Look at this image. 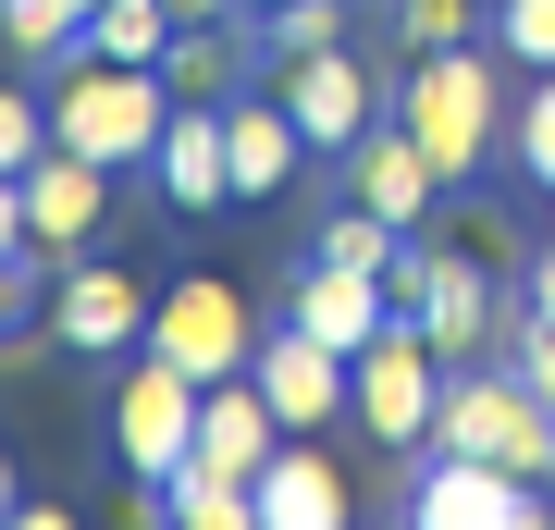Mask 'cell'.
Segmentation results:
<instances>
[{"instance_id":"cell-12","label":"cell","mask_w":555,"mask_h":530,"mask_svg":"<svg viewBox=\"0 0 555 530\" xmlns=\"http://www.w3.org/2000/svg\"><path fill=\"white\" fill-rule=\"evenodd\" d=\"M149 173H160L173 210H235V137H222V99H173Z\"/></svg>"},{"instance_id":"cell-14","label":"cell","mask_w":555,"mask_h":530,"mask_svg":"<svg viewBox=\"0 0 555 530\" xmlns=\"http://www.w3.org/2000/svg\"><path fill=\"white\" fill-rule=\"evenodd\" d=\"M346 173H358V210H383V222H408V235H420V222H433V197H444V173H433V148H420V137H408L396 112H383L371 137L346 148Z\"/></svg>"},{"instance_id":"cell-3","label":"cell","mask_w":555,"mask_h":530,"mask_svg":"<svg viewBox=\"0 0 555 530\" xmlns=\"http://www.w3.org/2000/svg\"><path fill=\"white\" fill-rule=\"evenodd\" d=\"M396 124L420 148H433V173L444 185H481V160H494V124H506V99H494V62H481V38H456V50H420L408 75H396Z\"/></svg>"},{"instance_id":"cell-8","label":"cell","mask_w":555,"mask_h":530,"mask_svg":"<svg viewBox=\"0 0 555 530\" xmlns=\"http://www.w3.org/2000/svg\"><path fill=\"white\" fill-rule=\"evenodd\" d=\"M149 346L173 358V371H198V383L259 371V321H247V296L222 284V272H185L173 296H160V309H149Z\"/></svg>"},{"instance_id":"cell-13","label":"cell","mask_w":555,"mask_h":530,"mask_svg":"<svg viewBox=\"0 0 555 530\" xmlns=\"http://www.w3.org/2000/svg\"><path fill=\"white\" fill-rule=\"evenodd\" d=\"M100 210H112V160H87V148H50L38 173H25V235H38V259H87Z\"/></svg>"},{"instance_id":"cell-25","label":"cell","mask_w":555,"mask_h":530,"mask_svg":"<svg viewBox=\"0 0 555 530\" xmlns=\"http://www.w3.org/2000/svg\"><path fill=\"white\" fill-rule=\"evenodd\" d=\"M321 259H346V272H383V284H396V259H408V222H383V210H346V222H321Z\"/></svg>"},{"instance_id":"cell-26","label":"cell","mask_w":555,"mask_h":530,"mask_svg":"<svg viewBox=\"0 0 555 530\" xmlns=\"http://www.w3.org/2000/svg\"><path fill=\"white\" fill-rule=\"evenodd\" d=\"M506 148H518V173L555 197V75H531V99L506 112Z\"/></svg>"},{"instance_id":"cell-22","label":"cell","mask_w":555,"mask_h":530,"mask_svg":"<svg viewBox=\"0 0 555 530\" xmlns=\"http://www.w3.org/2000/svg\"><path fill=\"white\" fill-rule=\"evenodd\" d=\"M87 13L100 0H0V50H25V62H62L87 38Z\"/></svg>"},{"instance_id":"cell-28","label":"cell","mask_w":555,"mask_h":530,"mask_svg":"<svg viewBox=\"0 0 555 530\" xmlns=\"http://www.w3.org/2000/svg\"><path fill=\"white\" fill-rule=\"evenodd\" d=\"M38 160H50V99L0 87V173H38Z\"/></svg>"},{"instance_id":"cell-31","label":"cell","mask_w":555,"mask_h":530,"mask_svg":"<svg viewBox=\"0 0 555 530\" xmlns=\"http://www.w3.org/2000/svg\"><path fill=\"white\" fill-rule=\"evenodd\" d=\"M518 296H531V309L555 321V247H531V259H518Z\"/></svg>"},{"instance_id":"cell-32","label":"cell","mask_w":555,"mask_h":530,"mask_svg":"<svg viewBox=\"0 0 555 530\" xmlns=\"http://www.w3.org/2000/svg\"><path fill=\"white\" fill-rule=\"evenodd\" d=\"M0 518H13V456H0Z\"/></svg>"},{"instance_id":"cell-5","label":"cell","mask_w":555,"mask_h":530,"mask_svg":"<svg viewBox=\"0 0 555 530\" xmlns=\"http://www.w3.org/2000/svg\"><path fill=\"white\" fill-rule=\"evenodd\" d=\"M433 408H444V346L420 334V309H396L358 346V419H371L383 444H433Z\"/></svg>"},{"instance_id":"cell-15","label":"cell","mask_w":555,"mask_h":530,"mask_svg":"<svg viewBox=\"0 0 555 530\" xmlns=\"http://www.w3.org/2000/svg\"><path fill=\"white\" fill-rule=\"evenodd\" d=\"M284 321H309L321 346H346V358H358L383 321H396V284H383V272H346V259H309L297 296H284Z\"/></svg>"},{"instance_id":"cell-7","label":"cell","mask_w":555,"mask_h":530,"mask_svg":"<svg viewBox=\"0 0 555 530\" xmlns=\"http://www.w3.org/2000/svg\"><path fill=\"white\" fill-rule=\"evenodd\" d=\"M481 272H494V259H469V247H408L396 259V309H420V334L444 346V371H469V358L494 346V321H506Z\"/></svg>"},{"instance_id":"cell-9","label":"cell","mask_w":555,"mask_h":530,"mask_svg":"<svg viewBox=\"0 0 555 530\" xmlns=\"http://www.w3.org/2000/svg\"><path fill=\"white\" fill-rule=\"evenodd\" d=\"M408 518L420 530H543L555 506H543V481H518V469H494V456H420V481H408Z\"/></svg>"},{"instance_id":"cell-1","label":"cell","mask_w":555,"mask_h":530,"mask_svg":"<svg viewBox=\"0 0 555 530\" xmlns=\"http://www.w3.org/2000/svg\"><path fill=\"white\" fill-rule=\"evenodd\" d=\"M160 124H173V75L160 62H100V50H62L50 62V148H87V160H149Z\"/></svg>"},{"instance_id":"cell-33","label":"cell","mask_w":555,"mask_h":530,"mask_svg":"<svg viewBox=\"0 0 555 530\" xmlns=\"http://www.w3.org/2000/svg\"><path fill=\"white\" fill-rule=\"evenodd\" d=\"M247 13H272V0H247Z\"/></svg>"},{"instance_id":"cell-11","label":"cell","mask_w":555,"mask_h":530,"mask_svg":"<svg viewBox=\"0 0 555 530\" xmlns=\"http://www.w3.org/2000/svg\"><path fill=\"white\" fill-rule=\"evenodd\" d=\"M259 395L284 408V432H321L334 408H358V358L321 346L309 321H284V334H259Z\"/></svg>"},{"instance_id":"cell-6","label":"cell","mask_w":555,"mask_h":530,"mask_svg":"<svg viewBox=\"0 0 555 530\" xmlns=\"http://www.w3.org/2000/svg\"><path fill=\"white\" fill-rule=\"evenodd\" d=\"M198 395H210V383H198V371H173L160 346L124 371V395H112V444H124V469H137L149 493L173 481L185 456H198Z\"/></svg>"},{"instance_id":"cell-19","label":"cell","mask_w":555,"mask_h":530,"mask_svg":"<svg viewBox=\"0 0 555 530\" xmlns=\"http://www.w3.org/2000/svg\"><path fill=\"white\" fill-rule=\"evenodd\" d=\"M247 50H259V13L247 25H173V50H160V75H173V99H235L247 87Z\"/></svg>"},{"instance_id":"cell-10","label":"cell","mask_w":555,"mask_h":530,"mask_svg":"<svg viewBox=\"0 0 555 530\" xmlns=\"http://www.w3.org/2000/svg\"><path fill=\"white\" fill-rule=\"evenodd\" d=\"M50 334L75 346V358H124V346H149V296L124 259H62V284H50Z\"/></svg>"},{"instance_id":"cell-4","label":"cell","mask_w":555,"mask_h":530,"mask_svg":"<svg viewBox=\"0 0 555 530\" xmlns=\"http://www.w3.org/2000/svg\"><path fill=\"white\" fill-rule=\"evenodd\" d=\"M272 87H284V112H297L309 160H346V148L383 124V99H396V75H383V62H358L346 38L309 50V62H272Z\"/></svg>"},{"instance_id":"cell-30","label":"cell","mask_w":555,"mask_h":530,"mask_svg":"<svg viewBox=\"0 0 555 530\" xmlns=\"http://www.w3.org/2000/svg\"><path fill=\"white\" fill-rule=\"evenodd\" d=\"M38 235H25V173H0V259H25Z\"/></svg>"},{"instance_id":"cell-24","label":"cell","mask_w":555,"mask_h":530,"mask_svg":"<svg viewBox=\"0 0 555 530\" xmlns=\"http://www.w3.org/2000/svg\"><path fill=\"white\" fill-rule=\"evenodd\" d=\"M334 38H346V0H272V13H259V62H309Z\"/></svg>"},{"instance_id":"cell-16","label":"cell","mask_w":555,"mask_h":530,"mask_svg":"<svg viewBox=\"0 0 555 530\" xmlns=\"http://www.w3.org/2000/svg\"><path fill=\"white\" fill-rule=\"evenodd\" d=\"M222 137H235V210H247V197H284V173L309 160L284 87H235V99H222Z\"/></svg>"},{"instance_id":"cell-2","label":"cell","mask_w":555,"mask_h":530,"mask_svg":"<svg viewBox=\"0 0 555 530\" xmlns=\"http://www.w3.org/2000/svg\"><path fill=\"white\" fill-rule=\"evenodd\" d=\"M433 444H444V456H494V469H518V481L555 493V408L531 395L518 358H469V371H444Z\"/></svg>"},{"instance_id":"cell-17","label":"cell","mask_w":555,"mask_h":530,"mask_svg":"<svg viewBox=\"0 0 555 530\" xmlns=\"http://www.w3.org/2000/svg\"><path fill=\"white\" fill-rule=\"evenodd\" d=\"M198 456H222V469H247V481L284 456V408L259 395V371H235V383L198 395Z\"/></svg>"},{"instance_id":"cell-29","label":"cell","mask_w":555,"mask_h":530,"mask_svg":"<svg viewBox=\"0 0 555 530\" xmlns=\"http://www.w3.org/2000/svg\"><path fill=\"white\" fill-rule=\"evenodd\" d=\"M38 321H50V296H38V247H25V259H0V358L38 334Z\"/></svg>"},{"instance_id":"cell-27","label":"cell","mask_w":555,"mask_h":530,"mask_svg":"<svg viewBox=\"0 0 555 530\" xmlns=\"http://www.w3.org/2000/svg\"><path fill=\"white\" fill-rule=\"evenodd\" d=\"M494 50L531 62V75H555V0H494Z\"/></svg>"},{"instance_id":"cell-20","label":"cell","mask_w":555,"mask_h":530,"mask_svg":"<svg viewBox=\"0 0 555 530\" xmlns=\"http://www.w3.org/2000/svg\"><path fill=\"white\" fill-rule=\"evenodd\" d=\"M149 518H185V530H247L259 518V481L247 469H222V456H185L173 481H160V506Z\"/></svg>"},{"instance_id":"cell-21","label":"cell","mask_w":555,"mask_h":530,"mask_svg":"<svg viewBox=\"0 0 555 530\" xmlns=\"http://www.w3.org/2000/svg\"><path fill=\"white\" fill-rule=\"evenodd\" d=\"M173 0H100V13H87V50H100V62H160V50H173Z\"/></svg>"},{"instance_id":"cell-23","label":"cell","mask_w":555,"mask_h":530,"mask_svg":"<svg viewBox=\"0 0 555 530\" xmlns=\"http://www.w3.org/2000/svg\"><path fill=\"white\" fill-rule=\"evenodd\" d=\"M456 38H494V0H396V62L456 50Z\"/></svg>"},{"instance_id":"cell-18","label":"cell","mask_w":555,"mask_h":530,"mask_svg":"<svg viewBox=\"0 0 555 530\" xmlns=\"http://www.w3.org/2000/svg\"><path fill=\"white\" fill-rule=\"evenodd\" d=\"M346 518V469L309 432H284V456L259 469V530H334Z\"/></svg>"}]
</instances>
